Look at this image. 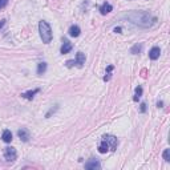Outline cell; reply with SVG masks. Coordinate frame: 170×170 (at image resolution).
Wrapping results in <instances>:
<instances>
[{"label": "cell", "instance_id": "6da1fadb", "mask_svg": "<svg viewBox=\"0 0 170 170\" xmlns=\"http://www.w3.org/2000/svg\"><path fill=\"white\" fill-rule=\"evenodd\" d=\"M124 17H126L129 21H131L133 24L142 28L151 27L157 21V19L154 16L151 15L150 12H146V11H130L127 13H125Z\"/></svg>", "mask_w": 170, "mask_h": 170}, {"label": "cell", "instance_id": "7a4b0ae2", "mask_svg": "<svg viewBox=\"0 0 170 170\" xmlns=\"http://www.w3.org/2000/svg\"><path fill=\"white\" fill-rule=\"evenodd\" d=\"M39 32H40V37H41L42 42L49 44L52 41V29H50V25L46 21L41 20L39 23Z\"/></svg>", "mask_w": 170, "mask_h": 170}, {"label": "cell", "instance_id": "3957f363", "mask_svg": "<svg viewBox=\"0 0 170 170\" xmlns=\"http://www.w3.org/2000/svg\"><path fill=\"white\" fill-rule=\"evenodd\" d=\"M102 139H105L106 143L109 145V150L114 151L117 149V146H118V139H117V137H114V135H112V134L102 135Z\"/></svg>", "mask_w": 170, "mask_h": 170}, {"label": "cell", "instance_id": "277c9868", "mask_svg": "<svg viewBox=\"0 0 170 170\" xmlns=\"http://www.w3.org/2000/svg\"><path fill=\"white\" fill-rule=\"evenodd\" d=\"M17 157V153H16V149L12 146H8L4 149V158L7 159L8 162H13Z\"/></svg>", "mask_w": 170, "mask_h": 170}, {"label": "cell", "instance_id": "5b68a950", "mask_svg": "<svg viewBox=\"0 0 170 170\" xmlns=\"http://www.w3.org/2000/svg\"><path fill=\"white\" fill-rule=\"evenodd\" d=\"M100 167H101V163L94 158L89 159L88 162L85 163V169H88V170H96V169H100Z\"/></svg>", "mask_w": 170, "mask_h": 170}, {"label": "cell", "instance_id": "8992f818", "mask_svg": "<svg viewBox=\"0 0 170 170\" xmlns=\"http://www.w3.org/2000/svg\"><path fill=\"white\" fill-rule=\"evenodd\" d=\"M17 135H19V138L21 139V141H24V142H28V141H29V138H31L29 131H28L27 129H24V127H21V129H19V130H17Z\"/></svg>", "mask_w": 170, "mask_h": 170}, {"label": "cell", "instance_id": "52a82bcc", "mask_svg": "<svg viewBox=\"0 0 170 170\" xmlns=\"http://www.w3.org/2000/svg\"><path fill=\"white\" fill-rule=\"evenodd\" d=\"M72 48H73L72 42L68 41V40H64V42H62V45H61V49H60V52H61L62 54H66V53H69L70 50H72Z\"/></svg>", "mask_w": 170, "mask_h": 170}, {"label": "cell", "instance_id": "ba28073f", "mask_svg": "<svg viewBox=\"0 0 170 170\" xmlns=\"http://www.w3.org/2000/svg\"><path fill=\"white\" fill-rule=\"evenodd\" d=\"M85 60H86L85 54L82 53V52H78V53L76 54V60H74V62H76V65H77L78 68H81V66L85 64Z\"/></svg>", "mask_w": 170, "mask_h": 170}, {"label": "cell", "instance_id": "9c48e42d", "mask_svg": "<svg viewBox=\"0 0 170 170\" xmlns=\"http://www.w3.org/2000/svg\"><path fill=\"white\" fill-rule=\"evenodd\" d=\"M159 54H161V49H159L158 46H153L149 52V58L150 60H157L159 57Z\"/></svg>", "mask_w": 170, "mask_h": 170}, {"label": "cell", "instance_id": "30bf717a", "mask_svg": "<svg viewBox=\"0 0 170 170\" xmlns=\"http://www.w3.org/2000/svg\"><path fill=\"white\" fill-rule=\"evenodd\" d=\"M40 89H33V90H28V92H24L21 93V97L23 98H27V100H32L33 97H35L36 93H39Z\"/></svg>", "mask_w": 170, "mask_h": 170}, {"label": "cell", "instance_id": "8fae6325", "mask_svg": "<svg viewBox=\"0 0 170 170\" xmlns=\"http://www.w3.org/2000/svg\"><path fill=\"white\" fill-rule=\"evenodd\" d=\"M69 36H72V37H78L80 36V32H81V29H80V27L78 25H72V27L69 28Z\"/></svg>", "mask_w": 170, "mask_h": 170}, {"label": "cell", "instance_id": "7c38bea8", "mask_svg": "<svg viewBox=\"0 0 170 170\" xmlns=\"http://www.w3.org/2000/svg\"><path fill=\"white\" fill-rule=\"evenodd\" d=\"M98 151H100L101 154H105L106 151H109V145L106 143L105 139H102V141L98 143Z\"/></svg>", "mask_w": 170, "mask_h": 170}, {"label": "cell", "instance_id": "4fadbf2b", "mask_svg": "<svg viewBox=\"0 0 170 170\" xmlns=\"http://www.w3.org/2000/svg\"><path fill=\"white\" fill-rule=\"evenodd\" d=\"M113 7L110 5L109 3H104L100 7V12H101V15H106V13H109V12H112Z\"/></svg>", "mask_w": 170, "mask_h": 170}, {"label": "cell", "instance_id": "5bb4252c", "mask_svg": "<svg viewBox=\"0 0 170 170\" xmlns=\"http://www.w3.org/2000/svg\"><path fill=\"white\" fill-rule=\"evenodd\" d=\"M1 138H3L4 142H7V143L11 142L12 139H13V138H12V133H11V130H8V129H7V130H4V131H3V134H1Z\"/></svg>", "mask_w": 170, "mask_h": 170}, {"label": "cell", "instance_id": "9a60e30c", "mask_svg": "<svg viewBox=\"0 0 170 170\" xmlns=\"http://www.w3.org/2000/svg\"><path fill=\"white\" fill-rule=\"evenodd\" d=\"M141 96H142V88H141V86H137L135 90H134V97H133V100L137 102V101L141 98Z\"/></svg>", "mask_w": 170, "mask_h": 170}, {"label": "cell", "instance_id": "2e32d148", "mask_svg": "<svg viewBox=\"0 0 170 170\" xmlns=\"http://www.w3.org/2000/svg\"><path fill=\"white\" fill-rule=\"evenodd\" d=\"M45 70H46V62H39L37 64V74H42V73H45Z\"/></svg>", "mask_w": 170, "mask_h": 170}, {"label": "cell", "instance_id": "e0dca14e", "mask_svg": "<svg viewBox=\"0 0 170 170\" xmlns=\"http://www.w3.org/2000/svg\"><path fill=\"white\" fill-rule=\"evenodd\" d=\"M141 49H142V45H141V44H135L134 46H131L130 53H133V54H138L139 52H141Z\"/></svg>", "mask_w": 170, "mask_h": 170}, {"label": "cell", "instance_id": "ac0fdd59", "mask_svg": "<svg viewBox=\"0 0 170 170\" xmlns=\"http://www.w3.org/2000/svg\"><path fill=\"white\" fill-rule=\"evenodd\" d=\"M112 70H113V65H109L106 68V74L104 76V81H108L109 78H110V74H112Z\"/></svg>", "mask_w": 170, "mask_h": 170}, {"label": "cell", "instance_id": "d6986e66", "mask_svg": "<svg viewBox=\"0 0 170 170\" xmlns=\"http://www.w3.org/2000/svg\"><path fill=\"white\" fill-rule=\"evenodd\" d=\"M162 157H163V159H165L166 162H169L170 161V149H165V150H163Z\"/></svg>", "mask_w": 170, "mask_h": 170}, {"label": "cell", "instance_id": "ffe728a7", "mask_svg": "<svg viewBox=\"0 0 170 170\" xmlns=\"http://www.w3.org/2000/svg\"><path fill=\"white\" fill-rule=\"evenodd\" d=\"M7 4H8V0H0V9H3Z\"/></svg>", "mask_w": 170, "mask_h": 170}, {"label": "cell", "instance_id": "44dd1931", "mask_svg": "<svg viewBox=\"0 0 170 170\" xmlns=\"http://www.w3.org/2000/svg\"><path fill=\"white\" fill-rule=\"evenodd\" d=\"M74 64H76V62H74V60H68V61H66V66H68V68H72Z\"/></svg>", "mask_w": 170, "mask_h": 170}, {"label": "cell", "instance_id": "7402d4cb", "mask_svg": "<svg viewBox=\"0 0 170 170\" xmlns=\"http://www.w3.org/2000/svg\"><path fill=\"white\" fill-rule=\"evenodd\" d=\"M141 112H142V113L146 112V104H145V102H142V104H141Z\"/></svg>", "mask_w": 170, "mask_h": 170}, {"label": "cell", "instance_id": "603a6c76", "mask_svg": "<svg viewBox=\"0 0 170 170\" xmlns=\"http://www.w3.org/2000/svg\"><path fill=\"white\" fill-rule=\"evenodd\" d=\"M113 31L116 32V33H121V31H122V28H121V27H116L114 29H113Z\"/></svg>", "mask_w": 170, "mask_h": 170}, {"label": "cell", "instance_id": "cb8c5ba5", "mask_svg": "<svg viewBox=\"0 0 170 170\" xmlns=\"http://www.w3.org/2000/svg\"><path fill=\"white\" fill-rule=\"evenodd\" d=\"M162 105H163L162 101H158V102H157V106H158V108H162Z\"/></svg>", "mask_w": 170, "mask_h": 170}, {"label": "cell", "instance_id": "d4e9b609", "mask_svg": "<svg viewBox=\"0 0 170 170\" xmlns=\"http://www.w3.org/2000/svg\"><path fill=\"white\" fill-rule=\"evenodd\" d=\"M4 23H5V20H0V28L4 25Z\"/></svg>", "mask_w": 170, "mask_h": 170}]
</instances>
